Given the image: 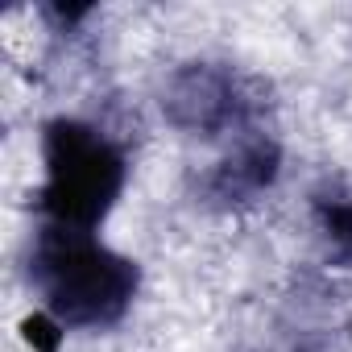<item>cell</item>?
I'll return each instance as SVG.
<instances>
[{"label":"cell","mask_w":352,"mask_h":352,"mask_svg":"<svg viewBox=\"0 0 352 352\" xmlns=\"http://www.w3.org/2000/svg\"><path fill=\"white\" fill-rule=\"evenodd\" d=\"M162 112L187 133H224L241 120L245 100L232 71L216 63H187L170 75L162 91Z\"/></svg>","instance_id":"obj_3"},{"label":"cell","mask_w":352,"mask_h":352,"mask_svg":"<svg viewBox=\"0 0 352 352\" xmlns=\"http://www.w3.org/2000/svg\"><path fill=\"white\" fill-rule=\"evenodd\" d=\"M278 166H282V153L270 137H253L245 141L236 153H228L208 179V195L220 199V204H249L257 199L261 191L274 187L278 179Z\"/></svg>","instance_id":"obj_4"},{"label":"cell","mask_w":352,"mask_h":352,"mask_svg":"<svg viewBox=\"0 0 352 352\" xmlns=\"http://www.w3.org/2000/svg\"><path fill=\"white\" fill-rule=\"evenodd\" d=\"M42 162L46 183L38 191V208L58 228L91 232L120 199L124 153L83 120H50L42 129Z\"/></svg>","instance_id":"obj_2"},{"label":"cell","mask_w":352,"mask_h":352,"mask_svg":"<svg viewBox=\"0 0 352 352\" xmlns=\"http://www.w3.org/2000/svg\"><path fill=\"white\" fill-rule=\"evenodd\" d=\"M21 331H25V340L38 348V352H58V344H63V323L54 319V315H30L25 323H21Z\"/></svg>","instance_id":"obj_6"},{"label":"cell","mask_w":352,"mask_h":352,"mask_svg":"<svg viewBox=\"0 0 352 352\" xmlns=\"http://www.w3.org/2000/svg\"><path fill=\"white\" fill-rule=\"evenodd\" d=\"M315 220L323 228V236L336 245L340 257H352V187L344 183H327L311 195Z\"/></svg>","instance_id":"obj_5"},{"label":"cell","mask_w":352,"mask_h":352,"mask_svg":"<svg viewBox=\"0 0 352 352\" xmlns=\"http://www.w3.org/2000/svg\"><path fill=\"white\" fill-rule=\"evenodd\" d=\"M34 286L46 298V315H54L63 327H108L116 323L137 294V265L108 245H100L91 232L46 224L34 245L30 261Z\"/></svg>","instance_id":"obj_1"}]
</instances>
